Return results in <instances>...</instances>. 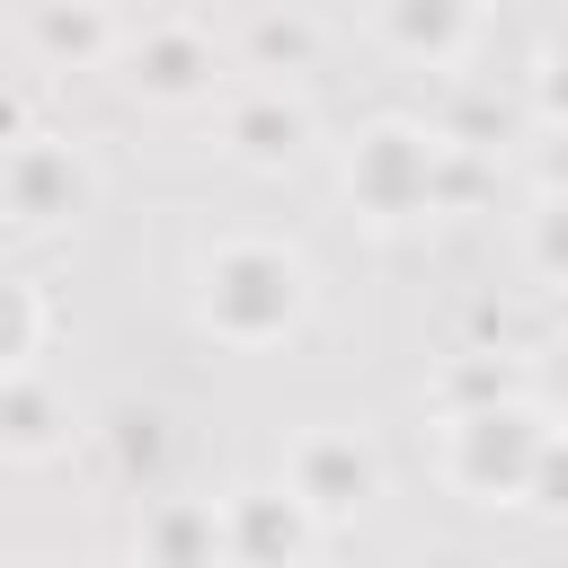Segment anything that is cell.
Masks as SVG:
<instances>
[{"label": "cell", "instance_id": "obj_1", "mask_svg": "<svg viewBox=\"0 0 568 568\" xmlns=\"http://www.w3.org/2000/svg\"><path fill=\"white\" fill-rule=\"evenodd\" d=\"M311 497H320V506L364 497V453H346V444H311Z\"/></svg>", "mask_w": 568, "mask_h": 568}, {"label": "cell", "instance_id": "obj_2", "mask_svg": "<svg viewBox=\"0 0 568 568\" xmlns=\"http://www.w3.org/2000/svg\"><path fill=\"white\" fill-rule=\"evenodd\" d=\"M18 346H27V302H18L9 284H0V364H9Z\"/></svg>", "mask_w": 568, "mask_h": 568}]
</instances>
